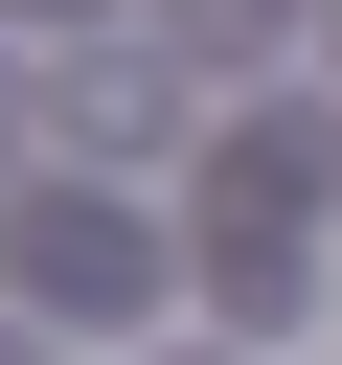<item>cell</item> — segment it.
Masks as SVG:
<instances>
[{"label":"cell","mask_w":342,"mask_h":365,"mask_svg":"<svg viewBox=\"0 0 342 365\" xmlns=\"http://www.w3.org/2000/svg\"><path fill=\"white\" fill-rule=\"evenodd\" d=\"M0 365H23V342H0Z\"/></svg>","instance_id":"6da1fadb"}]
</instances>
